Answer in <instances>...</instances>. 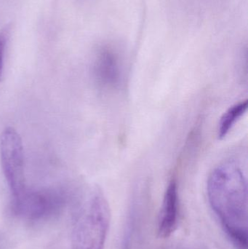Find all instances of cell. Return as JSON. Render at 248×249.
Masks as SVG:
<instances>
[{
  "label": "cell",
  "instance_id": "1",
  "mask_svg": "<svg viewBox=\"0 0 248 249\" xmlns=\"http://www.w3.org/2000/svg\"><path fill=\"white\" fill-rule=\"evenodd\" d=\"M211 209L237 249H248V187L243 170L234 162L217 166L208 177Z\"/></svg>",
  "mask_w": 248,
  "mask_h": 249
},
{
  "label": "cell",
  "instance_id": "2",
  "mask_svg": "<svg viewBox=\"0 0 248 249\" xmlns=\"http://www.w3.org/2000/svg\"><path fill=\"white\" fill-rule=\"evenodd\" d=\"M109 203L99 189L83 200L74 222L72 249H103L110 225Z\"/></svg>",
  "mask_w": 248,
  "mask_h": 249
},
{
  "label": "cell",
  "instance_id": "3",
  "mask_svg": "<svg viewBox=\"0 0 248 249\" xmlns=\"http://www.w3.org/2000/svg\"><path fill=\"white\" fill-rule=\"evenodd\" d=\"M0 160L12 196H19L26 189L24 149L20 135L13 127H6L0 136Z\"/></svg>",
  "mask_w": 248,
  "mask_h": 249
},
{
  "label": "cell",
  "instance_id": "4",
  "mask_svg": "<svg viewBox=\"0 0 248 249\" xmlns=\"http://www.w3.org/2000/svg\"><path fill=\"white\" fill-rule=\"evenodd\" d=\"M64 200L61 192L55 190H29L13 197L12 209L16 215L28 219H41L59 207Z\"/></svg>",
  "mask_w": 248,
  "mask_h": 249
},
{
  "label": "cell",
  "instance_id": "5",
  "mask_svg": "<svg viewBox=\"0 0 248 249\" xmlns=\"http://www.w3.org/2000/svg\"><path fill=\"white\" fill-rule=\"evenodd\" d=\"M93 74L96 83L102 89H117L123 77L122 61L119 54L110 47L100 48L95 58Z\"/></svg>",
  "mask_w": 248,
  "mask_h": 249
},
{
  "label": "cell",
  "instance_id": "6",
  "mask_svg": "<svg viewBox=\"0 0 248 249\" xmlns=\"http://www.w3.org/2000/svg\"><path fill=\"white\" fill-rule=\"evenodd\" d=\"M179 198L176 180L169 182L163 197L158 222V235L161 238H169L176 231L179 222Z\"/></svg>",
  "mask_w": 248,
  "mask_h": 249
},
{
  "label": "cell",
  "instance_id": "7",
  "mask_svg": "<svg viewBox=\"0 0 248 249\" xmlns=\"http://www.w3.org/2000/svg\"><path fill=\"white\" fill-rule=\"evenodd\" d=\"M248 109V101H242L230 107L220 120L218 126V139L225 138L234 127L236 123L246 113Z\"/></svg>",
  "mask_w": 248,
  "mask_h": 249
},
{
  "label": "cell",
  "instance_id": "8",
  "mask_svg": "<svg viewBox=\"0 0 248 249\" xmlns=\"http://www.w3.org/2000/svg\"><path fill=\"white\" fill-rule=\"evenodd\" d=\"M6 45H7V36L6 33H0V81L4 76V58H5Z\"/></svg>",
  "mask_w": 248,
  "mask_h": 249
}]
</instances>
